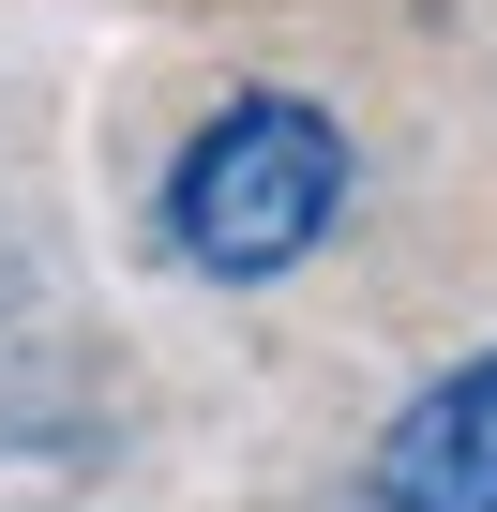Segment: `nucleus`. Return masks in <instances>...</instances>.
Instances as JSON below:
<instances>
[{
	"mask_svg": "<svg viewBox=\"0 0 497 512\" xmlns=\"http://www.w3.org/2000/svg\"><path fill=\"white\" fill-rule=\"evenodd\" d=\"M347 181H362V151L317 91H226L166 166V241L211 287H272L347 226Z\"/></svg>",
	"mask_w": 497,
	"mask_h": 512,
	"instance_id": "f257e3e1",
	"label": "nucleus"
},
{
	"mask_svg": "<svg viewBox=\"0 0 497 512\" xmlns=\"http://www.w3.org/2000/svg\"><path fill=\"white\" fill-rule=\"evenodd\" d=\"M362 497H377V512H497V347L452 362V377H422V392L392 407Z\"/></svg>",
	"mask_w": 497,
	"mask_h": 512,
	"instance_id": "f03ea898",
	"label": "nucleus"
}]
</instances>
